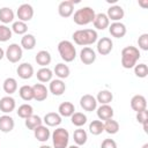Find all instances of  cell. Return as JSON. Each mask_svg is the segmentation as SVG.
<instances>
[{"instance_id": "1", "label": "cell", "mask_w": 148, "mask_h": 148, "mask_svg": "<svg viewBox=\"0 0 148 148\" xmlns=\"http://www.w3.org/2000/svg\"><path fill=\"white\" fill-rule=\"evenodd\" d=\"M72 38L76 45L88 46L97 42L98 35H97V31L94 29H79L73 32Z\"/></svg>"}, {"instance_id": "2", "label": "cell", "mask_w": 148, "mask_h": 148, "mask_svg": "<svg viewBox=\"0 0 148 148\" xmlns=\"http://www.w3.org/2000/svg\"><path fill=\"white\" fill-rule=\"evenodd\" d=\"M140 51L135 46H126L121 50V66L126 69L133 68L140 59Z\"/></svg>"}, {"instance_id": "3", "label": "cell", "mask_w": 148, "mask_h": 148, "mask_svg": "<svg viewBox=\"0 0 148 148\" xmlns=\"http://www.w3.org/2000/svg\"><path fill=\"white\" fill-rule=\"evenodd\" d=\"M95 15H96V13L91 7H82L74 13L73 21L77 25H87V24L94 22Z\"/></svg>"}, {"instance_id": "4", "label": "cell", "mask_w": 148, "mask_h": 148, "mask_svg": "<svg viewBox=\"0 0 148 148\" xmlns=\"http://www.w3.org/2000/svg\"><path fill=\"white\" fill-rule=\"evenodd\" d=\"M58 52L65 62H72L76 58V49L71 40H61L58 44Z\"/></svg>"}, {"instance_id": "5", "label": "cell", "mask_w": 148, "mask_h": 148, "mask_svg": "<svg viewBox=\"0 0 148 148\" xmlns=\"http://www.w3.org/2000/svg\"><path fill=\"white\" fill-rule=\"evenodd\" d=\"M69 141V133L62 127H58L52 133L53 148H67Z\"/></svg>"}, {"instance_id": "6", "label": "cell", "mask_w": 148, "mask_h": 148, "mask_svg": "<svg viewBox=\"0 0 148 148\" xmlns=\"http://www.w3.org/2000/svg\"><path fill=\"white\" fill-rule=\"evenodd\" d=\"M22 56H23V50H22L21 45L16 44V43L10 44L7 47V50L5 51V57L7 58V60L9 62H13V64L18 62L22 59Z\"/></svg>"}, {"instance_id": "7", "label": "cell", "mask_w": 148, "mask_h": 148, "mask_svg": "<svg viewBox=\"0 0 148 148\" xmlns=\"http://www.w3.org/2000/svg\"><path fill=\"white\" fill-rule=\"evenodd\" d=\"M16 15L18 17V21L27 23L34 17V8L29 3H22L21 6H18L16 10Z\"/></svg>"}, {"instance_id": "8", "label": "cell", "mask_w": 148, "mask_h": 148, "mask_svg": "<svg viewBox=\"0 0 148 148\" xmlns=\"http://www.w3.org/2000/svg\"><path fill=\"white\" fill-rule=\"evenodd\" d=\"M97 52L101 56H108L113 49V42L109 37H102L97 40Z\"/></svg>"}, {"instance_id": "9", "label": "cell", "mask_w": 148, "mask_h": 148, "mask_svg": "<svg viewBox=\"0 0 148 148\" xmlns=\"http://www.w3.org/2000/svg\"><path fill=\"white\" fill-rule=\"evenodd\" d=\"M80 106L88 112H91L94 110L97 109V101L96 98L90 95V94H86L80 98Z\"/></svg>"}, {"instance_id": "10", "label": "cell", "mask_w": 148, "mask_h": 148, "mask_svg": "<svg viewBox=\"0 0 148 148\" xmlns=\"http://www.w3.org/2000/svg\"><path fill=\"white\" fill-rule=\"evenodd\" d=\"M74 1L73 0H65L61 1L58 6V13L61 17H69L73 15L74 12Z\"/></svg>"}, {"instance_id": "11", "label": "cell", "mask_w": 148, "mask_h": 148, "mask_svg": "<svg viewBox=\"0 0 148 148\" xmlns=\"http://www.w3.org/2000/svg\"><path fill=\"white\" fill-rule=\"evenodd\" d=\"M109 32L114 38H123L126 35L127 29H126L125 24L121 22H112L109 25Z\"/></svg>"}, {"instance_id": "12", "label": "cell", "mask_w": 148, "mask_h": 148, "mask_svg": "<svg viewBox=\"0 0 148 148\" xmlns=\"http://www.w3.org/2000/svg\"><path fill=\"white\" fill-rule=\"evenodd\" d=\"M49 90L54 96H61L65 92V90H66V84H65V82L62 80L54 79V80H51L50 81Z\"/></svg>"}, {"instance_id": "13", "label": "cell", "mask_w": 148, "mask_h": 148, "mask_svg": "<svg viewBox=\"0 0 148 148\" xmlns=\"http://www.w3.org/2000/svg\"><path fill=\"white\" fill-rule=\"evenodd\" d=\"M124 15H125V12H124L123 7L119 5H113V6L109 7L108 13H106V16L109 17V20H111L113 22H120V20L124 17Z\"/></svg>"}, {"instance_id": "14", "label": "cell", "mask_w": 148, "mask_h": 148, "mask_svg": "<svg viewBox=\"0 0 148 148\" xmlns=\"http://www.w3.org/2000/svg\"><path fill=\"white\" fill-rule=\"evenodd\" d=\"M80 60L84 65H91L96 60V52L91 47L86 46L80 51Z\"/></svg>"}, {"instance_id": "15", "label": "cell", "mask_w": 148, "mask_h": 148, "mask_svg": "<svg viewBox=\"0 0 148 148\" xmlns=\"http://www.w3.org/2000/svg\"><path fill=\"white\" fill-rule=\"evenodd\" d=\"M32 91H34V99L37 102H43L47 98L49 95V89L43 84V83H36L32 86Z\"/></svg>"}, {"instance_id": "16", "label": "cell", "mask_w": 148, "mask_h": 148, "mask_svg": "<svg viewBox=\"0 0 148 148\" xmlns=\"http://www.w3.org/2000/svg\"><path fill=\"white\" fill-rule=\"evenodd\" d=\"M131 108L135 112L147 110V99L142 95H134L131 98Z\"/></svg>"}, {"instance_id": "17", "label": "cell", "mask_w": 148, "mask_h": 148, "mask_svg": "<svg viewBox=\"0 0 148 148\" xmlns=\"http://www.w3.org/2000/svg\"><path fill=\"white\" fill-rule=\"evenodd\" d=\"M16 73H17V75H18L21 79L28 80V79L32 77V75H34V67H32V65L29 64V62H22V64H20V65L17 66Z\"/></svg>"}, {"instance_id": "18", "label": "cell", "mask_w": 148, "mask_h": 148, "mask_svg": "<svg viewBox=\"0 0 148 148\" xmlns=\"http://www.w3.org/2000/svg\"><path fill=\"white\" fill-rule=\"evenodd\" d=\"M16 108V102L12 96H5L0 99V111L3 113H10L15 110Z\"/></svg>"}, {"instance_id": "19", "label": "cell", "mask_w": 148, "mask_h": 148, "mask_svg": "<svg viewBox=\"0 0 148 148\" xmlns=\"http://www.w3.org/2000/svg\"><path fill=\"white\" fill-rule=\"evenodd\" d=\"M94 27L97 29V30H104L106 28H109L110 25V20L109 17L106 16V14L104 13H98L95 15V18H94V22H92Z\"/></svg>"}, {"instance_id": "20", "label": "cell", "mask_w": 148, "mask_h": 148, "mask_svg": "<svg viewBox=\"0 0 148 148\" xmlns=\"http://www.w3.org/2000/svg\"><path fill=\"white\" fill-rule=\"evenodd\" d=\"M97 117L99 120H108V119H112L113 117V109L111 105L109 104H102L101 106H98L97 109Z\"/></svg>"}, {"instance_id": "21", "label": "cell", "mask_w": 148, "mask_h": 148, "mask_svg": "<svg viewBox=\"0 0 148 148\" xmlns=\"http://www.w3.org/2000/svg\"><path fill=\"white\" fill-rule=\"evenodd\" d=\"M43 121L45 123V126L56 127V126H59L61 124V116L58 112H47L44 116Z\"/></svg>"}, {"instance_id": "22", "label": "cell", "mask_w": 148, "mask_h": 148, "mask_svg": "<svg viewBox=\"0 0 148 148\" xmlns=\"http://www.w3.org/2000/svg\"><path fill=\"white\" fill-rule=\"evenodd\" d=\"M15 126L14 119L13 117H10L9 114H3L0 116V131L3 133H9L13 131Z\"/></svg>"}, {"instance_id": "23", "label": "cell", "mask_w": 148, "mask_h": 148, "mask_svg": "<svg viewBox=\"0 0 148 148\" xmlns=\"http://www.w3.org/2000/svg\"><path fill=\"white\" fill-rule=\"evenodd\" d=\"M34 135H35V138H36L37 141H39V142H46L50 139L51 133H50V130H49L47 126L40 125V126H38L37 128L34 130Z\"/></svg>"}, {"instance_id": "24", "label": "cell", "mask_w": 148, "mask_h": 148, "mask_svg": "<svg viewBox=\"0 0 148 148\" xmlns=\"http://www.w3.org/2000/svg\"><path fill=\"white\" fill-rule=\"evenodd\" d=\"M35 60H36V62H37L39 66H42V67H47V65H50V62H51V60H52V57H51V54H50L49 51H46V50H40V51L37 52V54H36V57H35Z\"/></svg>"}, {"instance_id": "25", "label": "cell", "mask_w": 148, "mask_h": 148, "mask_svg": "<svg viewBox=\"0 0 148 148\" xmlns=\"http://www.w3.org/2000/svg\"><path fill=\"white\" fill-rule=\"evenodd\" d=\"M36 76H37V79H38L39 82L46 83V82H50V81L52 80L53 71L50 69L49 67H40V68L37 71Z\"/></svg>"}, {"instance_id": "26", "label": "cell", "mask_w": 148, "mask_h": 148, "mask_svg": "<svg viewBox=\"0 0 148 148\" xmlns=\"http://www.w3.org/2000/svg\"><path fill=\"white\" fill-rule=\"evenodd\" d=\"M74 112H75V106L71 102H62L58 108V113L61 116V118L62 117H65V118L71 117Z\"/></svg>"}, {"instance_id": "27", "label": "cell", "mask_w": 148, "mask_h": 148, "mask_svg": "<svg viewBox=\"0 0 148 148\" xmlns=\"http://www.w3.org/2000/svg\"><path fill=\"white\" fill-rule=\"evenodd\" d=\"M53 73L56 74V76L58 79L62 80V79H66V77L69 76L71 71H69V67L65 62H59V64L56 65V67L53 69Z\"/></svg>"}, {"instance_id": "28", "label": "cell", "mask_w": 148, "mask_h": 148, "mask_svg": "<svg viewBox=\"0 0 148 148\" xmlns=\"http://www.w3.org/2000/svg\"><path fill=\"white\" fill-rule=\"evenodd\" d=\"M36 37L32 34H25L21 38V47L24 50H32L36 46Z\"/></svg>"}, {"instance_id": "29", "label": "cell", "mask_w": 148, "mask_h": 148, "mask_svg": "<svg viewBox=\"0 0 148 148\" xmlns=\"http://www.w3.org/2000/svg\"><path fill=\"white\" fill-rule=\"evenodd\" d=\"M24 125H25V127L28 130L34 131L38 126L43 125V119L39 116H37V114H31L30 117H28L27 119H24Z\"/></svg>"}, {"instance_id": "30", "label": "cell", "mask_w": 148, "mask_h": 148, "mask_svg": "<svg viewBox=\"0 0 148 148\" xmlns=\"http://www.w3.org/2000/svg\"><path fill=\"white\" fill-rule=\"evenodd\" d=\"M73 139H74L75 145L80 147V146H83V145L87 142V140H88V134H87V132H86L83 128L79 127L77 130L74 131V133H73Z\"/></svg>"}, {"instance_id": "31", "label": "cell", "mask_w": 148, "mask_h": 148, "mask_svg": "<svg viewBox=\"0 0 148 148\" xmlns=\"http://www.w3.org/2000/svg\"><path fill=\"white\" fill-rule=\"evenodd\" d=\"M14 16H15V14H14V12H13L12 8H9V7H2V8H0V21L3 24L7 25L8 23L13 22L14 21Z\"/></svg>"}, {"instance_id": "32", "label": "cell", "mask_w": 148, "mask_h": 148, "mask_svg": "<svg viewBox=\"0 0 148 148\" xmlns=\"http://www.w3.org/2000/svg\"><path fill=\"white\" fill-rule=\"evenodd\" d=\"M95 98H96L97 103H101V105L102 104H110L113 99V94L108 89H103V90L98 91V94Z\"/></svg>"}, {"instance_id": "33", "label": "cell", "mask_w": 148, "mask_h": 148, "mask_svg": "<svg viewBox=\"0 0 148 148\" xmlns=\"http://www.w3.org/2000/svg\"><path fill=\"white\" fill-rule=\"evenodd\" d=\"M2 88H3V91L10 96L17 90V81L14 77H7L2 83Z\"/></svg>"}, {"instance_id": "34", "label": "cell", "mask_w": 148, "mask_h": 148, "mask_svg": "<svg viewBox=\"0 0 148 148\" xmlns=\"http://www.w3.org/2000/svg\"><path fill=\"white\" fill-rule=\"evenodd\" d=\"M18 95H20V97H21L23 101H25V102H29V101L34 99L32 86H29V84L22 86V87L18 89Z\"/></svg>"}, {"instance_id": "35", "label": "cell", "mask_w": 148, "mask_h": 148, "mask_svg": "<svg viewBox=\"0 0 148 148\" xmlns=\"http://www.w3.org/2000/svg\"><path fill=\"white\" fill-rule=\"evenodd\" d=\"M16 112H17V116H18L20 118L27 119L28 117H30L31 114H34V108H32L30 104L24 103V104H22V105L18 106V109H17Z\"/></svg>"}, {"instance_id": "36", "label": "cell", "mask_w": 148, "mask_h": 148, "mask_svg": "<svg viewBox=\"0 0 148 148\" xmlns=\"http://www.w3.org/2000/svg\"><path fill=\"white\" fill-rule=\"evenodd\" d=\"M71 121L76 127H82L87 123V116L82 112H74L71 116Z\"/></svg>"}, {"instance_id": "37", "label": "cell", "mask_w": 148, "mask_h": 148, "mask_svg": "<svg viewBox=\"0 0 148 148\" xmlns=\"http://www.w3.org/2000/svg\"><path fill=\"white\" fill-rule=\"evenodd\" d=\"M104 131L108 133V134H116L118 133L119 131V124L117 120H113V119H108L105 120L104 123Z\"/></svg>"}, {"instance_id": "38", "label": "cell", "mask_w": 148, "mask_h": 148, "mask_svg": "<svg viewBox=\"0 0 148 148\" xmlns=\"http://www.w3.org/2000/svg\"><path fill=\"white\" fill-rule=\"evenodd\" d=\"M89 132L92 135H99L104 132V124L102 120H92L89 124Z\"/></svg>"}, {"instance_id": "39", "label": "cell", "mask_w": 148, "mask_h": 148, "mask_svg": "<svg viewBox=\"0 0 148 148\" xmlns=\"http://www.w3.org/2000/svg\"><path fill=\"white\" fill-rule=\"evenodd\" d=\"M12 31L17 34V35H25L27 31H28V25L25 22H22V21H15L13 22V25H12Z\"/></svg>"}, {"instance_id": "40", "label": "cell", "mask_w": 148, "mask_h": 148, "mask_svg": "<svg viewBox=\"0 0 148 148\" xmlns=\"http://www.w3.org/2000/svg\"><path fill=\"white\" fill-rule=\"evenodd\" d=\"M133 68H134L135 76H138L140 79H143L148 75V66L146 64H136Z\"/></svg>"}, {"instance_id": "41", "label": "cell", "mask_w": 148, "mask_h": 148, "mask_svg": "<svg viewBox=\"0 0 148 148\" xmlns=\"http://www.w3.org/2000/svg\"><path fill=\"white\" fill-rule=\"evenodd\" d=\"M13 31L6 24H0V42H7L12 38Z\"/></svg>"}, {"instance_id": "42", "label": "cell", "mask_w": 148, "mask_h": 148, "mask_svg": "<svg viewBox=\"0 0 148 148\" xmlns=\"http://www.w3.org/2000/svg\"><path fill=\"white\" fill-rule=\"evenodd\" d=\"M138 45L139 49L142 51H148V34H142L138 38Z\"/></svg>"}, {"instance_id": "43", "label": "cell", "mask_w": 148, "mask_h": 148, "mask_svg": "<svg viewBox=\"0 0 148 148\" xmlns=\"http://www.w3.org/2000/svg\"><path fill=\"white\" fill-rule=\"evenodd\" d=\"M135 119H136V121L140 123V124H143V123L148 121V111H147V110H143V111L136 112Z\"/></svg>"}, {"instance_id": "44", "label": "cell", "mask_w": 148, "mask_h": 148, "mask_svg": "<svg viewBox=\"0 0 148 148\" xmlns=\"http://www.w3.org/2000/svg\"><path fill=\"white\" fill-rule=\"evenodd\" d=\"M101 148H117V143L113 139H104L101 143Z\"/></svg>"}, {"instance_id": "45", "label": "cell", "mask_w": 148, "mask_h": 148, "mask_svg": "<svg viewBox=\"0 0 148 148\" xmlns=\"http://www.w3.org/2000/svg\"><path fill=\"white\" fill-rule=\"evenodd\" d=\"M147 125H148V121H146V123H143V124H142V126H143V131H145V133H148V127H147Z\"/></svg>"}, {"instance_id": "46", "label": "cell", "mask_w": 148, "mask_h": 148, "mask_svg": "<svg viewBox=\"0 0 148 148\" xmlns=\"http://www.w3.org/2000/svg\"><path fill=\"white\" fill-rule=\"evenodd\" d=\"M139 5H141V6L143 7V8H146V7L148 6V0H146L145 2H140V1H139Z\"/></svg>"}, {"instance_id": "47", "label": "cell", "mask_w": 148, "mask_h": 148, "mask_svg": "<svg viewBox=\"0 0 148 148\" xmlns=\"http://www.w3.org/2000/svg\"><path fill=\"white\" fill-rule=\"evenodd\" d=\"M3 57H5V51H3L2 47H0V60H1Z\"/></svg>"}, {"instance_id": "48", "label": "cell", "mask_w": 148, "mask_h": 148, "mask_svg": "<svg viewBox=\"0 0 148 148\" xmlns=\"http://www.w3.org/2000/svg\"><path fill=\"white\" fill-rule=\"evenodd\" d=\"M39 148H52V147H50V146H47V145H42Z\"/></svg>"}, {"instance_id": "49", "label": "cell", "mask_w": 148, "mask_h": 148, "mask_svg": "<svg viewBox=\"0 0 148 148\" xmlns=\"http://www.w3.org/2000/svg\"><path fill=\"white\" fill-rule=\"evenodd\" d=\"M67 148H80V147L76 146V145H72V146H69V147H67Z\"/></svg>"}, {"instance_id": "50", "label": "cell", "mask_w": 148, "mask_h": 148, "mask_svg": "<svg viewBox=\"0 0 148 148\" xmlns=\"http://www.w3.org/2000/svg\"><path fill=\"white\" fill-rule=\"evenodd\" d=\"M142 148H148V143H145V145L142 146Z\"/></svg>"}]
</instances>
